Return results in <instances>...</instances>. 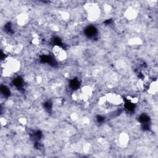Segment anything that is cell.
Here are the masks:
<instances>
[{
    "label": "cell",
    "instance_id": "cell-1",
    "mask_svg": "<svg viewBox=\"0 0 158 158\" xmlns=\"http://www.w3.org/2000/svg\"><path fill=\"white\" fill-rule=\"evenodd\" d=\"M21 67L20 60L15 57L8 56L1 61V74L4 77H9L17 73Z\"/></svg>",
    "mask_w": 158,
    "mask_h": 158
},
{
    "label": "cell",
    "instance_id": "cell-2",
    "mask_svg": "<svg viewBox=\"0 0 158 158\" xmlns=\"http://www.w3.org/2000/svg\"><path fill=\"white\" fill-rule=\"evenodd\" d=\"M83 9L86 19L91 22L98 20L101 15V9L99 4L94 2H88L85 4Z\"/></svg>",
    "mask_w": 158,
    "mask_h": 158
},
{
    "label": "cell",
    "instance_id": "cell-3",
    "mask_svg": "<svg viewBox=\"0 0 158 158\" xmlns=\"http://www.w3.org/2000/svg\"><path fill=\"white\" fill-rule=\"evenodd\" d=\"M123 102L122 96L116 93H107L104 96L100 98L99 103L101 105H109L118 106Z\"/></svg>",
    "mask_w": 158,
    "mask_h": 158
},
{
    "label": "cell",
    "instance_id": "cell-4",
    "mask_svg": "<svg viewBox=\"0 0 158 158\" xmlns=\"http://www.w3.org/2000/svg\"><path fill=\"white\" fill-rule=\"evenodd\" d=\"M93 93V89L89 86H83L78 93L74 94L75 99H79L83 101H87L91 97Z\"/></svg>",
    "mask_w": 158,
    "mask_h": 158
},
{
    "label": "cell",
    "instance_id": "cell-5",
    "mask_svg": "<svg viewBox=\"0 0 158 158\" xmlns=\"http://www.w3.org/2000/svg\"><path fill=\"white\" fill-rule=\"evenodd\" d=\"M52 52L54 58L59 62H64L67 58L66 51L59 45H55L52 47Z\"/></svg>",
    "mask_w": 158,
    "mask_h": 158
},
{
    "label": "cell",
    "instance_id": "cell-6",
    "mask_svg": "<svg viewBox=\"0 0 158 158\" xmlns=\"http://www.w3.org/2000/svg\"><path fill=\"white\" fill-rule=\"evenodd\" d=\"M137 16L138 11L135 8L133 7H128L124 12V17L128 21L134 20L136 19Z\"/></svg>",
    "mask_w": 158,
    "mask_h": 158
},
{
    "label": "cell",
    "instance_id": "cell-7",
    "mask_svg": "<svg viewBox=\"0 0 158 158\" xmlns=\"http://www.w3.org/2000/svg\"><path fill=\"white\" fill-rule=\"evenodd\" d=\"M118 141L120 146L125 147L129 142V136L126 133H122L119 135Z\"/></svg>",
    "mask_w": 158,
    "mask_h": 158
},
{
    "label": "cell",
    "instance_id": "cell-8",
    "mask_svg": "<svg viewBox=\"0 0 158 158\" xmlns=\"http://www.w3.org/2000/svg\"><path fill=\"white\" fill-rule=\"evenodd\" d=\"M157 92V80H156V81H152L149 85L148 93H149L150 94L154 95V94H156Z\"/></svg>",
    "mask_w": 158,
    "mask_h": 158
},
{
    "label": "cell",
    "instance_id": "cell-9",
    "mask_svg": "<svg viewBox=\"0 0 158 158\" xmlns=\"http://www.w3.org/2000/svg\"><path fill=\"white\" fill-rule=\"evenodd\" d=\"M28 21V16L26 14H19L17 17V23L20 25H25Z\"/></svg>",
    "mask_w": 158,
    "mask_h": 158
}]
</instances>
